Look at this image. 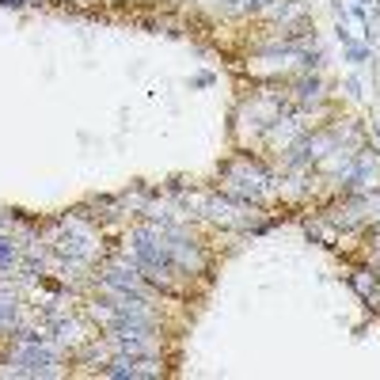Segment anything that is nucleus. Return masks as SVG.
Returning a JSON list of instances; mask_svg holds the SVG:
<instances>
[{"label":"nucleus","mask_w":380,"mask_h":380,"mask_svg":"<svg viewBox=\"0 0 380 380\" xmlns=\"http://www.w3.org/2000/svg\"><path fill=\"white\" fill-rule=\"evenodd\" d=\"M0 4H19V0H0Z\"/></svg>","instance_id":"obj_1"}]
</instances>
